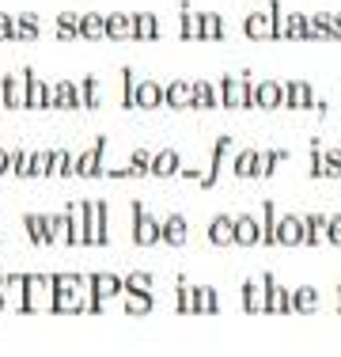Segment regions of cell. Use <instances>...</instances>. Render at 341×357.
<instances>
[{
  "instance_id": "obj_1",
  "label": "cell",
  "mask_w": 341,
  "mask_h": 357,
  "mask_svg": "<svg viewBox=\"0 0 341 357\" xmlns=\"http://www.w3.org/2000/svg\"><path fill=\"white\" fill-rule=\"evenodd\" d=\"M49 301H54V274H27V289H23V301L15 304V312L38 316V312H49Z\"/></svg>"
},
{
  "instance_id": "obj_2",
  "label": "cell",
  "mask_w": 341,
  "mask_h": 357,
  "mask_svg": "<svg viewBox=\"0 0 341 357\" xmlns=\"http://www.w3.org/2000/svg\"><path fill=\"white\" fill-rule=\"evenodd\" d=\"M220 96H224V110H246L254 107V80L246 73H228L220 80Z\"/></svg>"
},
{
  "instance_id": "obj_3",
  "label": "cell",
  "mask_w": 341,
  "mask_h": 357,
  "mask_svg": "<svg viewBox=\"0 0 341 357\" xmlns=\"http://www.w3.org/2000/svg\"><path fill=\"white\" fill-rule=\"evenodd\" d=\"M133 243L136 248H152V243H164V220H156L144 209L141 198H133Z\"/></svg>"
},
{
  "instance_id": "obj_4",
  "label": "cell",
  "mask_w": 341,
  "mask_h": 357,
  "mask_svg": "<svg viewBox=\"0 0 341 357\" xmlns=\"http://www.w3.org/2000/svg\"><path fill=\"white\" fill-rule=\"evenodd\" d=\"M239 304H243L246 316H269V289H266V274L246 278L243 293H239Z\"/></svg>"
},
{
  "instance_id": "obj_5",
  "label": "cell",
  "mask_w": 341,
  "mask_h": 357,
  "mask_svg": "<svg viewBox=\"0 0 341 357\" xmlns=\"http://www.w3.org/2000/svg\"><path fill=\"white\" fill-rule=\"evenodd\" d=\"M88 289H91V316H99L102 304H106L110 296L125 293V278H118V274H88Z\"/></svg>"
},
{
  "instance_id": "obj_6",
  "label": "cell",
  "mask_w": 341,
  "mask_h": 357,
  "mask_svg": "<svg viewBox=\"0 0 341 357\" xmlns=\"http://www.w3.org/2000/svg\"><path fill=\"white\" fill-rule=\"evenodd\" d=\"M235 160V141L232 137H216L212 141V160H209V172L201 175V186H216V178L228 172V164Z\"/></svg>"
},
{
  "instance_id": "obj_7",
  "label": "cell",
  "mask_w": 341,
  "mask_h": 357,
  "mask_svg": "<svg viewBox=\"0 0 341 357\" xmlns=\"http://www.w3.org/2000/svg\"><path fill=\"white\" fill-rule=\"evenodd\" d=\"M110 232H106V202L88 198V248H106Z\"/></svg>"
},
{
  "instance_id": "obj_8",
  "label": "cell",
  "mask_w": 341,
  "mask_h": 357,
  "mask_svg": "<svg viewBox=\"0 0 341 357\" xmlns=\"http://www.w3.org/2000/svg\"><path fill=\"white\" fill-rule=\"evenodd\" d=\"M27 88H31V73L19 69V73H8L0 80V91H4V107L8 110H23L27 107Z\"/></svg>"
},
{
  "instance_id": "obj_9",
  "label": "cell",
  "mask_w": 341,
  "mask_h": 357,
  "mask_svg": "<svg viewBox=\"0 0 341 357\" xmlns=\"http://www.w3.org/2000/svg\"><path fill=\"white\" fill-rule=\"evenodd\" d=\"M315 178H341V149H322L315 144L311 149V172Z\"/></svg>"
},
{
  "instance_id": "obj_10",
  "label": "cell",
  "mask_w": 341,
  "mask_h": 357,
  "mask_svg": "<svg viewBox=\"0 0 341 357\" xmlns=\"http://www.w3.org/2000/svg\"><path fill=\"white\" fill-rule=\"evenodd\" d=\"M254 107L258 110H285V80H254Z\"/></svg>"
},
{
  "instance_id": "obj_11",
  "label": "cell",
  "mask_w": 341,
  "mask_h": 357,
  "mask_svg": "<svg viewBox=\"0 0 341 357\" xmlns=\"http://www.w3.org/2000/svg\"><path fill=\"white\" fill-rule=\"evenodd\" d=\"M277 243L280 248H300V243H307V225L300 213L277 217Z\"/></svg>"
},
{
  "instance_id": "obj_12",
  "label": "cell",
  "mask_w": 341,
  "mask_h": 357,
  "mask_svg": "<svg viewBox=\"0 0 341 357\" xmlns=\"http://www.w3.org/2000/svg\"><path fill=\"white\" fill-rule=\"evenodd\" d=\"M243 35L251 42H273V12H269V4L258 8V12H246Z\"/></svg>"
},
{
  "instance_id": "obj_13",
  "label": "cell",
  "mask_w": 341,
  "mask_h": 357,
  "mask_svg": "<svg viewBox=\"0 0 341 357\" xmlns=\"http://www.w3.org/2000/svg\"><path fill=\"white\" fill-rule=\"evenodd\" d=\"M315 103L311 80H285V110H315Z\"/></svg>"
},
{
  "instance_id": "obj_14",
  "label": "cell",
  "mask_w": 341,
  "mask_h": 357,
  "mask_svg": "<svg viewBox=\"0 0 341 357\" xmlns=\"http://www.w3.org/2000/svg\"><path fill=\"white\" fill-rule=\"evenodd\" d=\"M102 152H106V137H99L88 152H80V156H76L72 175H80V178H95V175H102Z\"/></svg>"
},
{
  "instance_id": "obj_15",
  "label": "cell",
  "mask_w": 341,
  "mask_h": 357,
  "mask_svg": "<svg viewBox=\"0 0 341 357\" xmlns=\"http://www.w3.org/2000/svg\"><path fill=\"white\" fill-rule=\"evenodd\" d=\"M193 91H198V80H170L164 91V107L170 110H193Z\"/></svg>"
},
{
  "instance_id": "obj_16",
  "label": "cell",
  "mask_w": 341,
  "mask_h": 357,
  "mask_svg": "<svg viewBox=\"0 0 341 357\" xmlns=\"http://www.w3.org/2000/svg\"><path fill=\"white\" fill-rule=\"evenodd\" d=\"M266 289H269V316H292V289L280 285L273 274H266Z\"/></svg>"
},
{
  "instance_id": "obj_17",
  "label": "cell",
  "mask_w": 341,
  "mask_h": 357,
  "mask_svg": "<svg viewBox=\"0 0 341 357\" xmlns=\"http://www.w3.org/2000/svg\"><path fill=\"white\" fill-rule=\"evenodd\" d=\"M209 243L212 248H232L235 243V217L232 213H216L209 220Z\"/></svg>"
},
{
  "instance_id": "obj_18",
  "label": "cell",
  "mask_w": 341,
  "mask_h": 357,
  "mask_svg": "<svg viewBox=\"0 0 341 357\" xmlns=\"http://www.w3.org/2000/svg\"><path fill=\"white\" fill-rule=\"evenodd\" d=\"M235 243L239 248H254V243H262V217L239 213L235 217Z\"/></svg>"
},
{
  "instance_id": "obj_19",
  "label": "cell",
  "mask_w": 341,
  "mask_h": 357,
  "mask_svg": "<svg viewBox=\"0 0 341 357\" xmlns=\"http://www.w3.org/2000/svg\"><path fill=\"white\" fill-rule=\"evenodd\" d=\"M65 213H68V220H72V248H84V243H88V198L68 202Z\"/></svg>"
},
{
  "instance_id": "obj_20",
  "label": "cell",
  "mask_w": 341,
  "mask_h": 357,
  "mask_svg": "<svg viewBox=\"0 0 341 357\" xmlns=\"http://www.w3.org/2000/svg\"><path fill=\"white\" fill-rule=\"evenodd\" d=\"M178 38L182 42H201V12H193L190 4H178Z\"/></svg>"
},
{
  "instance_id": "obj_21",
  "label": "cell",
  "mask_w": 341,
  "mask_h": 357,
  "mask_svg": "<svg viewBox=\"0 0 341 357\" xmlns=\"http://www.w3.org/2000/svg\"><path fill=\"white\" fill-rule=\"evenodd\" d=\"M164 84L159 80H136V110H156L164 107Z\"/></svg>"
},
{
  "instance_id": "obj_22",
  "label": "cell",
  "mask_w": 341,
  "mask_h": 357,
  "mask_svg": "<svg viewBox=\"0 0 341 357\" xmlns=\"http://www.w3.org/2000/svg\"><path fill=\"white\" fill-rule=\"evenodd\" d=\"M319 289L315 285H296L292 289V316H315L319 312Z\"/></svg>"
},
{
  "instance_id": "obj_23",
  "label": "cell",
  "mask_w": 341,
  "mask_h": 357,
  "mask_svg": "<svg viewBox=\"0 0 341 357\" xmlns=\"http://www.w3.org/2000/svg\"><path fill=\"white\" fill-rule=\"evenodd\" d=\"M182 172V156H178V149H159L156 156H152V175L156 178H170Z\"/></svg>"
},
{
  "instance_id": "obj_24",
  "label": "cell",
  "mask_w": 341,
  "mask_h": 357,
  "mask_svg": "<svg viewBox=\"0 0 341 357\" xmlns=\"http://www.w3.org/2000/svg\"><path fill=\"white\" fill-rule=\"evenodd\" d=\"M23 225H27V236H31L34 248L54 243V232H49V213H27V217H23Z\"/></svg>"
},
{
  "instance_id": "obj_25",
  "label": "cell",
  "mask_w": 341,
  "mask_h": 357,
  "mask_svg": "<svg viewBox=\"0 0 341 357\" xmlns=\"http://www.w3.org/2000/svg\"><path fill=\"white\" fill-rule=\"evenodd\" d=\"M106 38L122 42V38H136V20L129 12H110L106 15Z\"/></svg>"
},
{
  "instance_id": "obj_26",
  "label": "cell",
  "mask_w": 341,
  "mask_h": 357,
  "mask_svg": "<svg viewBox=\"0 0 341 357\" xmlns=\"http://www.w3.org/2000/svg\"><path fill=\"white\" fill-rule=\"evenodd\" d=\"M224 107V96H220V80H198V91H193V110H216Z\"/></svg>"
},
{
  "instance_id": "obj_27",
  "label": "cell",
  "mask_w": 341,
  "mask_h": 357,
  "mask_svg": "<svg viewBox=\"0 0 341 357\" xmlns=\"http://www.w3.org/2000/svg\"><path fill=\"white\" fill-rule=\"evenodd\" d=\"M175 308L178 316H198V285H190L186 278L175 282Z\"/></svg>"
},
{
  "instance_id": "obj_28",
  "label": "cell",
  "mask_w": 341,
  "mask_h": 357,
  "mask_svg": "<svg viewBox=\"0 0 341 357\" xmlns=\"http://www.w3.org/2000/svg\"><path fill=\"white\" fill-rule=\"evenodd\" d=\"M186 240H190V220H186L182 213H170L164 220V243H170V248H182Z\"/></svg>"
},
{
  "instance_id": "obj_29",
  "label": "cell",
  "mask_w": 341,
  "mask_h": 357,
  "mask_svg": "<svg viewBox=\"0 0 341 357\" xmlns=\"http://www.w3.org/2000/svg\"><path fill=\"white\" fill-rule=\"evenodd\" d=\"M303 225H307V243H311V248L330 243V217L326 213H307Z\"/></svg>"
},
{
  "instance_id": "obj_30",
  "label": "cell",
  "mask_w": 341,
  "mask_h": 357,
  "mask_svg": "<svg viewBox=\"0 0 341 357\" xmlns=\"http://www.w3.org/2000/svg\"><path fill=\"white\" fill-rule=\"evenodd\" d=\"M57 110H84L80 80H57Z\"/></svg>"
},
{
  "instance_id": "obj_31",
  "label": "cell",
  "mask_w": 341,
  "mask_h": 357,
  "mask_svg": "<svg viewBox=\"0 0 341 357\" xmlns=\"http://www.w3.org/2000/svg\"><path fill=\"white\" fill-rule=\"evenodd\" d=\"M31 73V88H27V110H46V103H49V80H42L34 69H27Z\"/></svg>"
},
{
  "instance_id": "obj_32",
  "label": "cell",
  "mask_w": 341,
  "mask_h": 357,
  "mask_svg": "<svg viewBox=\"0 0 341 357\" xmlns=\"http://www.w3.org/2000/svg\"><path fill=\"white\" fill-rule=\"evenodd\" d=\"M80 38H88V42L106 38V15L102 12H84L80 15Z\"/></svg>"
},
{
  "instance_id": "obj_33",
  "label": "cell",
  "mask_w": 341,
  "mask_h": 357,
  "mask_svg": "<svg viewBox=\"0 0 341 357\" xmlns=\"http://www.w3.org/2000/svg\"><path fill=\"white\" fill-rule=\"evenodd\" d=\"M228 27L220 12H201V42H224Z\"/></svg>"
},
{
  "instance_id": "obj_34",
  "label": "cell",
  "mask_w": 341,
  "mask_h": 357,
  "mask_svg": "<svg viewBox=\"0 0 341 357\" xmlns=\"http://www.w3.org/2000/svg\"><path fill=\"white\" fill-rule=\"evenodd\" d=\"M136 42H156L159 38V15L156 12H136Z\"/></svg>"
},
{
  "instance_id": "obj_35",
  "label": "cell",
  "mask_w": 341,
  "mask_h": 357,
  "mask_svg": "<svg viewBox=\"0 0 341 357\" xmlns=\"http://www.w3.org/2000/svg\"><path fill=\"white\" fill-rule=\"evenodd\" d=\"M254 164H258V149H239L232 160V175L235 178H254Z\"/></svg>"
},
{
  "instance_id": "obj_36",
  "label": "cell",
  "mask_w": 341,
  "mask_h": 357,
  "mask_svg": "<svg viewBox=\"0 0 341 357\" xmlns=\"http://www.w3.org/2000/svg\"><path fill=\"white\" fill-rule=\"evenodd\" d=\"M49 232H54V243L72 248V220H68V213H49Z\"/></svg>"
},
{
  "instance_id": "obj_37",
  "label": "cell",
  "mask_w": 341,
  "mask_h": 357,
  "mask_svg": "<svg viewBox=\"0 0 341 357\" xmlns=\"http://www.w3.org/2000/svg\"><path fill=\"white\" fill-rule=\"evenodd\" d=\"M262 243H266V248L277 243V213H273V198L262 202Z\"/></svg>"
},
{
  "instance_id": "obj_38",
  "label": "cell",
  "mask_w": 341,
  "mask_h": 357,
  "mask_svg": "<svg viewBox=\"0 0 341 357\" xmlns=\"http://www.w3.org/2000/svg\"><path fill=\"white\" fill-rule=\"evenodd\" d=\"M152 308H156L152 293H125V316H148Z\"/></svg>"
},
{
  "instance_id": "obj_39",
  "label": "cell",
  "mask_w": 341,
  "mask_h": 357,
  "mask_svg": "<svg viewBox=\"0 0 341 357\" xmlns=\"http://www.w3.org/2000/svg\"><path fill=\"white\" fill-rule=\"evenodd\" d=\"M72 164H76V156L68 149H54V156H49V178L72 175Z\"/></svg>"
},
{
  "instance_id": "obj_40",
  "label": "cell",
  "mask_w": 341,
  "mask_h": 357,
  "mask_svg": "<svg viewBox=\"0 0 341 357\" xmlns=\"http://www.w3.org/2000/svg\"><path fill=\"white\" fill-rule=\"evenodd\" d=\"M269 12H273V42H288V12L280 0H269Z\"/></svg>"
},
{
  "instance_id": "obj_41",
  "label": "cell",
  "mask_w": 341,
  "mask_h": 357,
  "mask_svg": "<svg viewBox=\"0 0 341 357\" xmlns=\"http://www.w3.org/2000/svg\"><path fill=\"white\" fill-rule=\"evenodd\" d=\"M220 312V296L212 285H198V316H216Z\"/></svg>"
},
{
  "instance_id": "obj_42",
  "label": "cell",
  "mask_w": 341,
  "mask_h": 357,
  "mask_svg": "<svg viewBox=\"0 0 341 357\" xmlns=\"http://www.w3.org/2000/svg\"><path fill=\"white\" fill-rule=\"evenodd\" d=\"M99 76H84V80H80V99H84V110H99Z\"/></svg>"
},
{
  "instance_id": "obj_43",
  "label": "cell",
  "mask_w": 341,
  "mask_h": 357,
  "mask_svg": "<svg viewBox=\"0 0 341 357\" xmlns=\"http://www.w3.org/2000/svg\"><path fill=\"white\" fill-rule=\"evenodd\" d=\"M12 175L34 178V152H27V149H15L12 152Z\"/></svg>"
},
{
  "instance_id": "obj_44",
  "label": "cell",
  "mask_w": 341,
  "mask_h": 357,
  "mask_svg": "<svg viewBox=\"0 0 341 357\" xmlns=\"http://www.w3.org/2000/svg\"><path fill=\"white\" fill-rule=\"evenodd\" d=\"M57 38H61V42L80 38V15H76V12H61V15H57Z\"/></svg>"
},
{
  "instance_id": "obj_45",
  "label": "cell",
  "mask_w": 341,
  "mask_h": 357,
  "mask_svg": "<svg viewBox=\"0 0 341 357\" xmlns=\"http://www.w3.org/2000/svg\"><path fill=\"white\" fill-rule=\"evenodd\" d=\"M152 285H156V278H152L148 270H133V274H125V293H152Z\"/></svg>"
},
{
  "instance_id": "obj_46",
  "label": "cell",
  "mask_w": 341,
  "mask_h": 357,
  "mask_svg": "<svg viewBox=\"0 0 341 357\" xmlns=\"http://www.w3.org/2000/svg\"><path fill=\"white\" fill-rule=\"evenodd\" d=\"M129 175H133V178L152 175V152H148V149H136L133 156H129Z\"/></svg>"
},
{
  "instance_id": "obj_47",
  "label": "cell",
  "mask_w": 341,
  "mask_h": 357,
  "mask_svg": "<svg viewBox=\"0 0 341 357\" xmlns=\"http://www.w3.org/2000/svg\"><path fill=\"white\" fill-rule=\"evenodd\" d=\"M122 107L136 110V76H133V69H122Z\"/></svg>"
},
{
  "instance_id": "obj_48",
  "label": "cell",
  "mask_w": 341,
  "mask_h": 357,
  "mask_svg": "<svg viewBox=\"0 0 341 357\" xmlns=\"http://www.w3.org/2000/svg\"><path fill=\"white\" fill-rule=\"evenodd\" d=\"M15 23H19V38H38L42 23H38V15H34V12H23V15H15Z\"/></svg>"
},
{
  "instance_id": "obj_49",
  "label": "cell",
  "mask_w": 341,
  "mask_h": 357,
  "mask_svg": "<svg viewBox=\"0 0 341 357\" xmlns=\"http://www.w3.org/2000/svg\"><path fill=\"white\" fill-rule=\"evenodd\" d=\"M0 42H19V23L8 12H0Z\"/></svg>"
},
{
  "instance_id": "obj_50",
  "label": "cell",
  "mask_w": 341,
  "mask_h": 357,
  "mask_svg": "<svg viewBox=\"0 0 341 357\" xmlns=\"http://www.w3.org/2000/svg\"><path fill=\"white\" fill-rule=\"evenodd\" d=\"M303 27H307V15L288 12V42H303Z\"/></svg>"
},
{
  "instance_id": "obj_51",
  "label": "cell",
  "mask_w": 341,
  "mask_h": 357,
  "mask_svg": "<svg viewBox=\"0 0 341 357\" xmlns=\"http://www.w3.org/2000/svg\"><path fill=\"white\" fill-rule=\"evenodd\" d=\"M49 156H54V149H38V152H34V178L49 175Z\"/></svg>"
},
{
  "instance_id": "obj_52",
  "label": "cell",
  "mask_w": 341,
  "mask_h": 357,
  "mask_svg": "<svg viewBox=\"0 0 341 357\" xmlns=\"http://www.w3.org/2000/svg\"><path fill=\"white\" fill-rule=\"evenodd\" d=\"M27 289V274H4V293H23Z\"/></svg>"
},
{
  "instance_id": "obj_53",
  "label": "cell",
  "mask_w": 341,
  "mask_h": 357,
  "mask_svg": "<svg viewBox=\"0 0 341 357\" xmlns=\"http://www.w3.org/2000/svg\"><path fill=\"white\" fill-rule=\"evenodd\" d=\"M330 243H334V248H341V213L330 217Z\"/></svg>"
},
{
  "instance_id": "obj_54",
  "label": "cell",
  "mask_w": 341,
  "mask_h": 357,
  "mask_svg": "<svg viewBox=\"0 0 341 357\" xmlns=\"http://www.w3.org/2000/svg\"><path fill=\"white\" fill-rule=\"evenodd\" d=\"M8 172H12V152L0 149V175H8Z\"/></svg>"
},
{
  "instance_id": "obj_55",
  "label": "cell",
  "mask_w": 341,
  "mask_h": 357,
  "mask_svg": "<svg viewBox=\"0 0 341 357\" xmlns=\"http://www.w3.org/2000/svg\"><path fill=\"white\" fill-rule=\"evenodd\" d=\"M4 304H8V293H0V312H4Z\"/></svg>"
},
{
  "instance_id": "obj_56",
  "label": "cell",
  "mask_w": 341,
  "mask_h": 357,
  "mask_svg": "<svg viewBox=\"0 0 341 357\" xmlns=\"http://www.w3.org/2000/svg\"><path fill=\"white\" fill-rule=\"evenodd\" d=\"M338 312H341V282H338Z\"/></svg>"
},
{
  "instance_id": "obj_57",
  "label": "cell",
  "mask_w": 341,
  "mask_h": 357,
  "mask_svg": "<svg viewBox=\"0 0 341 357\" xmlns=\"http://www.w3.org/2000/svg\"><path fill=\"white\" fill-rule=\"evenodd\" d=\"M0 293H4V274H0Z\"/></svg>"
}]
</instances>
